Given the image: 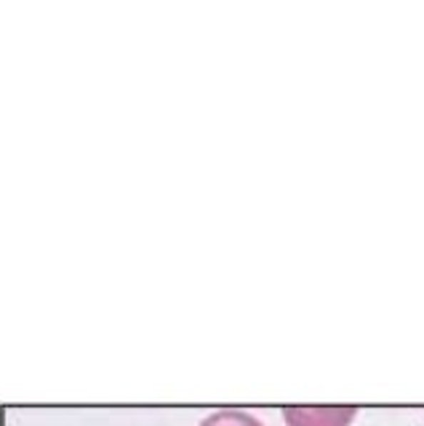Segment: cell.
Listing matches in <instances>:
<instances>
[{"instance_id": "cell-1", "label": "cell", "mask_w": 424, "mask_h": 426, "mask_svg": "<svg viewBox=\"0 0 424 426\" xmlns=\"http://www.w3.org/2000/svg\"><path fill=\"white\" fill-rule=\"evenodd\" d=\"M358 407H283L286 426H350Z\"/></svg>"}, {"instance_id": "cell-2", "label": "cell", "mask_w": 424, "mask_h": 426, "mask_svg": "<svg viewBox=\"0 0 424 426\" xmlns=\"http://www.w3.org/2000/svg\"><path fill=\"white\" fill-rule=\"evenodd\" d=\"M198 426H264L262 421L246 410H235V407H224L216 410L211 416H206Z\"/></svg>"}]
</instances>
